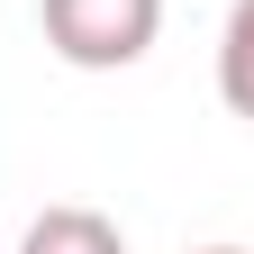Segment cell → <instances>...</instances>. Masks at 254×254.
Returning a JSON list of instances; mask_svg holds the SVG:
<instances>
[{"mask_svg":"<svg viewBox=\"0 0 254 254\" xmlns=\"http://www.w3.org/2000/svg\"><path fill=\"white\" fill-rule=\"evenodd\" d=\"M37 27L73 73H127L164 37V0H37Z\"/></svg>","mask_w":254,"mask_h":254,"instance_id":"6da1fadb","label":"cell"},{"mask_svg":"<svg viewBox=\"0 0 254 254\" xmlns=\"http://www.w3.org/2000/svg\"><path fill=\"white\" fill-rule=\"evenodd\" d=\"M18 254H127V236H118V218H109V209L55 200V209H37V218H27Z\"/></svg>","mask_w":254,"mask_h":254,"instance_id":"7a4b0ae2","label":"cell"},{"mask_svg":"<svg viewBox=\"0 0 254 254\" xmlns=\"http://www.w3.org/2000/svg\"><path fill=\"white\" fill-rule=\"evenodd\" d=\"M218 100L254 127V0H236L227 27H218Z\"/></svg>","mask_w":254,"mask_h":254,"instance_id":"3957f363","label":"cell"},{"mask_svg":"<svg viewBox=\"0 0 254 254\" xmlns=\"http://www.w3.org/2000/svg\"><path fill=\"white\" fill-rule=\"evenodd\" d=\"M200 254H245V245H200Z\"/></svg>","mask_w":254,"mask_h":254,"instance_id":"277c9868","label":"cell"}]
</instances>
